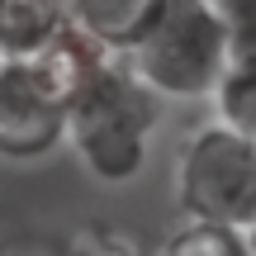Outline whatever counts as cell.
I'll return each instance as SVG.
<instances>
[{
    "label": "cell",
    "instance_id": "6da1fadb",
    "mask_svg": "<svg viewBox=\"0 0 256 256\" xmlns=\"http://www.w3.org/2000/svg\"><path fill=\"white\" fill-rule=\"evenodd\" d=\"M156 124H162V95L128 66L124 52H110L72 95L66 147L95 180L128 185L147 166Z\"/></svg>",
    "mask_w": 256,
    "mask_h": 256
},
{
    "label": "cell",
    "instance_id": "7a4b0ae2",
    "mask_svg": "<svg viewBox=\"0 0 256 256\" xmlns=\"http://www.w3.org/2000/svg\"><path fill=\"white\" fill-rule=\"evenodd\" d=\"M124 57L162 100H214L232 62V38L209 0H166Z\"/></svg>",
    "mask_w": 256,
    "mask_h": 256
},
{
    "label": "cell",
    "instance_id": "3957f363",
    "mask_svg": "<svg viewBox=\"0 0 256 256\" xmlns=\"http://www.w3.org/2000/svg\"><path fill=\"white\" fill-rule=\"evenodd\" d=\"M176 200L185 218L247 232L256 223V138L214 119L176 152Z\"/></svg>",
    "mask_w": 256,
    "mask_h": 256
},
{
    "label": "cell",
    "instance_id": "277c9868",
    "mask_svg": "<svg viewBox=\"0 0 256 256\" xmlns=\"http://www.w3.org/2000/svg\"><path fill=\"white\" fill-rule=\"evenodd\" d=\"M76 81L52 52L5 57L0 66V156L38 162L66 142V110Z\"/></svg>",
    "mask_w": 256,
    "mask_h": 256
},
{
    "label": "cell",
    "instance_id": "5b68a950",
    "mask_svg": "<svg viewBox=\"0 0 256 256\" xmlns=\"http://www.w3.org/2000/svg\"><path fill=\"white\" fill-rule=\"evenodd\" d=\"M72 28L66 0H0V57H38Z\"/></svg>",
    "mask_w": 256,
    "mask_h": 256
},
{
    "label": "cell",
    "instance_id": "8992f818",
    "mask_svg": "<svg viewBox=\"0 0 256 256\" xmlns=\"http://www.w3.org/2000/svg\"><path fill=\"white\" fill-rule=\"evenodd\" d=\"M72 5V24L100 38L110 52H128L138 38L152 28L166 0H66Z\"/></svg>",
    "mask_w": 256,
    "mask_h": 256
},
{
    "label": "cell",
    "instance_id": "52a82bcc",
    "mask_svg": "<svg viewBox=\"0 0 256 256\" xmlns=\"http://www.w3.org/2000/svg\"><path fill=\"white\" fill-rule=\"evenodd\" d=\"M156 256H252V247H247V232L242 228L185 218L180 228L166 232V242L156 247Z\"/></svg>",
    "mask_w": 256,
    "mask_h": 256
},
{
    "label": "cell",
    "instance_id": "ba28073f",
    "mask_svg": "<svg viewBox=\"0 0 256 256\" xmlns=\"http://www.w3.org/2000/svg\"><path fill=\"white\" fill-rule=\"evenodd\" d=\"M214 104H218L223 124L256 138V52H232L228 72H223L218 90H214Z\"/></svg>",
    "mask_w": 256,
    "mask_h": 256
},
{
    "label": "cell",
    "instance_id": "9c48e42d",
    "mask_svg": "<svg viewBox=\"0 0 256 256\" xmlns=\"http://www.w3.org/2000/svg\"><path fill=\"white\" fill-rule=\"evenodd\" d=\"M232 38V52H256V0H209Z\"/></svg>",
    "mask_w": 256,
    "mask_h": 256
},
{
    "label": "cell",
    "instance_id": "30bf717a",
    "mask_svg": "<svg viewBox=\"0 0 256 256\" xmlns=\"http://www.w3.org/2000/svg\"><path fill=\"white\" fill-rule=\"evenodd\" d=\"M66 256H156V252H142L128 238H114V232H95V238H76Z\"/></svg>",
    "mask_w": 256,
    "mask_h": 256
},
{
    "label": "cell",
    "instance_id": "8fae6325",
    "mask_svg": "<svg viewBox=\"0 0 256 256\" xmlns=\"http://www.w3.org/2000/svg\"><path fill=\"white\" fill-rule=\"evenodd\" d=\"M247 247H252V256H256V223L247 228Z\"/></svg>",
    "mask_w": 256,
    "mask_h": 256
},
{
    "label": "cell",
    "instance_id": "7c38bea8",
    "mask_svg": "<svg viewBox=\"0 0 256 256\" xmlns=\"http://www.w3.org/2000/svg\"><path fill=\"white\" fill-rule=\"evenodd\" d=\"M0 66H5V57H0Z\"/></svg>",
    "mask_w": 256,
    "mask_h": 256
}]
</instances>
